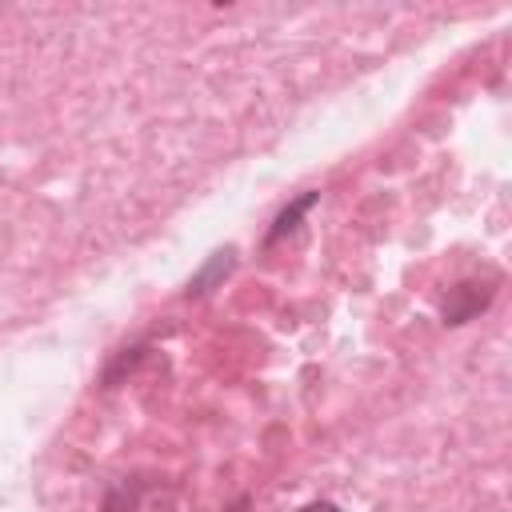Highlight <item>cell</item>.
Here are the masks:
<instances>
[{
  "mask_svg": "<svg viewBox=\"0 0 512 512\" xmlns=\"http://www.w3.org/2000/svg\"><path fill=\"white\" fill-rule=\"evenodd\" d=\"M316 200H320V192H304L300 200H292V204H288V208H284V212L276 216V224H272V232H268V240H264V244L272 248L276 240H284V236H288V232L296 228V220H300V216H304V212H308V208H312Z\"/></svg>",
  "mask_w": 512,
  "mask_h": 512,
  "instance_id": "obj_2",
  "label": "cell"
},
{
  "mask_svg": "<svg viewBox=\"0 0 512 512\" xmlns=\"http://www.w3.org/2000/svg\"><path fill=\"white\" fill-rule=\"evenodd\" d=\"M228 268H232V248H224V252H216V256H212V264L192 280V292H208V284H212V280H220Z\"/></svg>",
  "mask_w": 512,
  "mask_h": 512,
  "instance_id": "obj_3",
  "label": "cell"
},
{
  "mask_svg": "<svg viewBox=\"0 0 512 512\" xmlns=\"http://www.w3.org/2000/svg\"><path fill=\"white\" fill-rule=\"evenodd\" d=\"M300 512H340V508H336L332 500H312V504H304Z\"/></svg>",
  "mask_w": 512,
  "mask_h": 512,
  "instance_id": "obj_4",
  "label": "cell"
},
{
  "mask_svg": "<svg viewBox=\"0 0 512 512\" xmlns=\"http://www.w3.org/2000/svg\"><path fill=\"white\" fill-rule=\"evenodd\" d=\"M488 296H492V292H476V284H460V288H452L448 300H444V320H448V324H464V320H472V316L488 304Z\"/></svg>",
  "mask_w": 512,
  "mask_h": 512,
  "instance_id": "obj_1",
  "label": "cell"
}]
</instances>
